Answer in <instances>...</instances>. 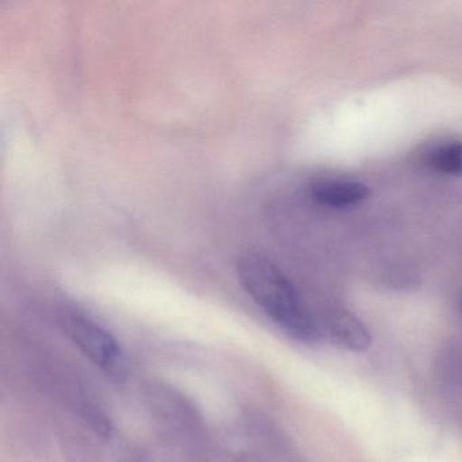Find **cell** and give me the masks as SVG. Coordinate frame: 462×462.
Masks as SVG:
<instances>
[{
  "label": "cell",
  "mask_w": 462,
  "mask_h": 462,
  "mask_svg": "<svg viewBox=\"0 0 462 462\" xmlns=\"http://www.w3.org/2000/svg\"><path fill=\"white\" fill-rule=\"evenodd\" d=\"M237 277L267 318L293 339L318 343L321 331L289 278L266 256L250 253L237 262Z\"/></svg>",
  "instance_id": "1"
},
{
  "label": "cell",
  "mask_w": 462,
  "mask_h": 462,
  "mask_svg": "<svg viewBox=\"0 0 462 462\" xmlns=\"http://www.w3.org/2000/svg\"><path fill=\"white\" fill-rule=\"evenodd\" d=\"M64 331L80 353L110 377L120 378L125 372V356L117 337L98 321L85 313L64 316Z\"/></svg>",
  "instance_id": "2"
},
{
  "label": "cell",
  "mask_w": 462,
  "mask_h": 462,
  "mask_svg": "<svg viewBox=\"0 0 462 462\" xmlns=\"http://www.w3.org/2000/svg\"><path fill=\"white\" fill-rule=\"evenodd\" d=\"M332 339L346 350L364 353L372 346L373 337L366 324L350 310H337L327 319Z\"/></svg>",
  "instance_id": "3"
},
{
  "label": "cell",
  "mask_w": 462,
  "mask_h": 462,
  "mask_svg": "<svg viewBox=\"0 0 462 462\" xmlns=\"http://www.w3.org/2000/svg\"><path fill=\"white\" fill-rule=\"evenodd\" d=\"M310 194L318 204L342 209L361 204L369 196V189L356 180H321L312 183Z\"/></svg>",
  "instance_id": "4"
},
{
  "label": "cell",
  "mask_w": 462,
  "mask_h": 462,
  "mask_svg": "<svg viewBox=\"0 0 462 462\" xmlns=\"http://www.w3.org/2000/svg\"><path fill=\"white\" fill-rule=\"evenodd\" d=\"M430 169L440 174H462V143H443L432 148L426 156Z\"/></svg>",
  "instance_id": "5"
},
{
  "label": "cell",
  "mask_w": 462,
  "mask_h": 462,
  "mask_svg": "<svg viewBox=\"0 0 462 462\" xmlns=\"http://www.w3.org/2000/svg\"><path fill=\"white\" fill-rule=\"evenodd\" d=\"M85 416L88 419L90 426L96 430L97 434L101 435L102 438L107 439L112 437L113 426L110 423L109 419L101 411L97 410L94 407H85Z\"/></svg>",
  "instance_id": "6"
}]
</instances>
